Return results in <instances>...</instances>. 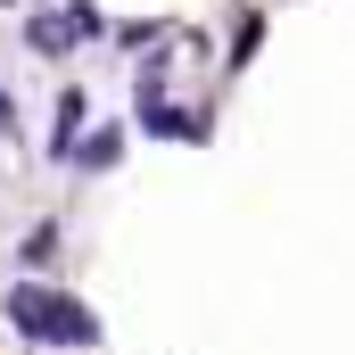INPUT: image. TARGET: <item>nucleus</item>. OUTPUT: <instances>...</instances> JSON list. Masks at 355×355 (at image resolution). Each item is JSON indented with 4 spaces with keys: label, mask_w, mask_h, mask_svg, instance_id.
<instances>
[{
    "label": "nucleus",
    "mask_w": 355,
    "mask_h": 355,
    "mask_svg": "<svg viewBox=\"0 0 355 355\" xmlns=\"http://www.w3.org/2000/svg\"><path fill=\"white\" fill-rule=\"evenodd\" d=\"M8 314H17L33 339H91V314L58 306V297H42V289H17V297H8Z\"/></svg>",
    "instance_id": "1"
}]
</instances>
